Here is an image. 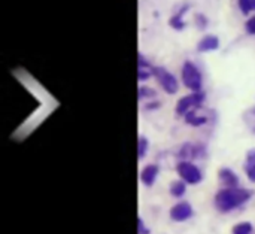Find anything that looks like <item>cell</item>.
<instances>
[{"instance_id":"cell-2","label":"cell","mask_w":255,"mask_h":234,"mask_svg":"<svg viewBox=\"0 0 255 234\" xmlns=\"http://www.w3.org/2000/svg\"><path fill=\"white\" fill-rule=\"evenodd\" d=\"M182 82L191 91H200L203 85V78L197 66L191 61H185L182 66Z\"/></svg>"},{"instance_id":"cell-9","label":"cell","mask_w":255,"mask_h":234,"mask_svg":"<svg viewBox=\"0 0 255 234\" xmlns=\"http://www.w3.org/2000/svg\"><path fill=\"white\" fill-rule=\"evenodd\" d=\"M220 48V39L214 34H208L205 36L199 43H197V49L200 52H209V51H215Z\"/></svg>"},{"instance_id":"cell-13","label":"cell","mask_w":255,"mask_h":234,"mask_svg":"<svg viewBox=\"0 0 255 234\" xmlns=\"http://www.w3.org/2000/svg\"><path fill=\"white\" fill-rule=\"evenodd\" d=\"M185 191H187V182L185 181H173L172 184H170V194L173 196V197H176V199H179V197H182L184 194H185Z\"/></svg>"},{"instance_id":"cell-19","label":"cell","mask_w":255,"mask_h":234,"mask_svg":"<svg viewBox=\"0 0 255 234\" xmlns=\"http://www.w3.org/2000/svg\"><path fill=\"white\" fill-rule=\"evenodd\" d=\"M155 94H157V91L151 87H140L139 88V99L140 100L142 99H152V97H155Z\"/></svg>"},{"instance_id":"cell-17","label":"cell","mask_w":255,"mask_h":234,"mask_svg":"<svg viewBox=\"0 0 255 234\" xmlns=\"http://www.w3.org/2000/svg\"><path fill=\"white\" fill-rule=\"evenodd\" d=\"M244 121H245V124L248 125V128L255 134V108L247 111V112L244 114Z\"/></svg>"},{"instance_id":"cell-21","label":"cell","mask_w":255,"mask_h":234,"mask_svg":"<svg viewBox=\"0 0 255 234\" xmlns=\"http://www.w3.org/2000/svg\"><path fill=\"white\" fill-rule=\"evenodd\" d=\"M137 234H149V230L146 229L142 218H137Z\"/></svg>"},{"instance_id":"cell-1","label":"cell","mask_w":255,"mask_h":234,"mask_svg":"<svg viewBox=\"0 0 255 234\" xmlns=\"http://www.w3.org/2000/svg\"><path fill=\"white\" fill-rule=\"evenodd\" d=\"M251 196H253V193L247 188H241V187L224 188L217 193V196L214 199V206L218 212L227 214V212H232V211L244 206L251 199Z\"/></svg>"},{"instance_id":"cell-20","label":"cell","mask_w":255,"mask_h":234,"mask_svg":"<svg viewBox=\"0 0 255 234\" xmlns=\"http://www.w3.org/2000/svg\"><path fill=\"white\" fill-rule=\"evenodd\" d=\"M245 28H247L248 34H255V15L254 16H251V18L247 21V24H245Z\"/></svg>"},{"instance_id":"cell-10","label":"cell","mask_w":255,"mask_h":234,"mask_svg":"<svg viewBox=\"0 0 255 234\" xmlns=\"http://www.w3.org/2000/svg\"><path fill=\"white\" fill-rule=\"evenodd\" d=\"M188 9H190V6H188V4H184V6L179 9V12H176V13L170 18L169 24H170V27H172V28H175V30H178V31L184 30V27H185L184 15L187 13V10H188Z\"/></svg>"},{"instance_id":"cell-24","label":"cell","mask_w":255,"mask_h":234,"mask_svg":"<svg viewBox=\"0 0 255 234\" xmlns=\"http://www.w3.org/2000/svg\"><path fill=\"white\" fill-rule=\"evenodd\" d=\"M137 57H139V69H149V63L146 61V58L142 55V54H137Z\"/></svg>"},{"instance_id":"cell-7","label":"cell","mask_w":255,"mask_h":234,"mask_svg":"<svg viewBox=\"0 0 255 234\" xmlns=\"http://www.w3.org/2000/svg\"><path fill=\"white\" fill-rule=\"evenodd\" d=\"M218 178L221 181V184L226 187V188H235V187H239V178L238 175L229 169V167H223L220 172H218Z\"/></svg>"},{"instance_id":"cell-25","label":"cell","mask_w":255,"mask_h":234,"mask_svg":"<svg viewBox=\"0 0 255 234\" xmlns=\"http://www.w3.org/2000/svg\"><path fill=\"white\" fill-rule=\"evenodd\" d=\"M158 106H160L158 102H155V103H148V105H146V109H157Z\"/></svg>"},{"instance_id":"cell-14","label":"cell","mask_w":255,"mask_h":234,"mask_svg":"<svg viewBox=\"0 0 255 234\" xmlns=\"http://www.w3.org/2000/svg\"><path fill=\"white\" fill-rule=\"evenodd\" d=\"M200 148L196 146V145H191V143H185L179 152V155L182 158H196V157H200Z\"/></svg>"},{"instance_id":"cell-15","label":"cell","mask_w":255,"mask_h":234,"mask_svg":"<svg viewBox=\"0 0 255 234\" xmlns=\"http://www.w3.org/2000/svg\"><path fill=\"white\" fill-rule=\"evenodd\" d=\"M253 232H254V227L248 221L239 223L232 229V234H253Z\"/></svg>"},{"instance_id":"cell-4","label":"cell","mask_w":255,"mask_h":234,"mask_svg":"<svg viewBox=\"0 0 255 234\" xmlns=\"http://www.w3.org/2000/svg\"><path fill=\"white\" fill-rule=\"evenodd\" d=\"M176 172L181 176V179L185 181L190 185H197V184H200L203 181V175H202L200 169L197 166H194L191 161H181V163H178Z\"/></svg>"},{"instance_id":"cell-6","label":"cell","mask_w":255,"mask_h":234,"mask_svg":"<svg viewBox=\"0 0 255 234\" xmlns=\"http://www.w3.org/2000/svg\"><path fill=\"white\" fill-rule=\"evenodd\" d=\"M169 215H170L172 221L184 223V221H187V220H190L193 217V206L188 202H179L170 209Z\"/></svg>"},{"instance_id":"cell-23","label":"cell","mask_w":255,"mask_h":234,"mask_svg":"<svg viewBox=\"0 0 255 234\" xmlns=\"http://www.w3.org/2000/svg\"><path fill=\"white\" fill-rule=\"evenodd\" d=\"M196 21H199L197 22V25H199V28H205L206 25H208V19H206V16L205 15H202V13H199L197 16H196Z\"/></svg>"},{"instance_id":"cell-16","label":"cell","mask_w":255,"mask_h":234,"mask_svg":"<svg viewBox=\"0 0 255 234\" xmlns=\"http://www.w3.org/2000/svg\"><path fill=\"white\" fill-rule=\"evenodd\" d=\"M238 4L244 15H248L255 10V0H238Z\"/></svg>"},{"instance_id":"cell-12","label":"cell","mask_w":255,"mask_h":234,"mask_svg":"<svg viewBox=\"0 0 255 234\" xmlns=\"http://www.w3.org/2000/svg\"><path fill=\"white\" fill-rule=\"evenodd\" d=\"M206 117H203V115H197V109H194V111H190L187 115H185V122L187 124H190V125H193V127H200V125H203V124H206Z\"/></svg>"},{"instance_id":"cell-3","label":"cell","mask_w":255,"mask_h":234,"mask_svg":"<svg viewBox=\"0 0 255 234\" xmlns=\"http://www.w3.org/2000/svg\"><path fill=\"white\" fill-rule=\"evenodd\" d=\"M205 102V93L202 91H194L193 94H188L182 99L178 100L176 103V115L179 117H185L190 111H194V109H199L202 106V103Z\"/></svg>"},{"instance_id":"cell-18","label":"cell","mask_w":255,"mask_h":234,"mask_svg":"<svg viewBox=\"0 0 255 234\" xmlns=\"http://www.w3.org/2000/svg\"><path fill=\"white\" fill-rule=\"evenodd\" d=\"M148 139L146 137H143V136H140L139 137V142H137V158L139 160H142L145 155H146V152H148Z\"/></svg>"},{"instance_id":"cell-5","label":"cell","mask_w":255,"mask_h":234,"mask_svg":"<svg viewBox=\"0 0 255 234\" xmlns=\"http://www.w3.org/2000/svg\"><path fill=\"white\" fill-rule=\"evenodd\" d=\"M152 75L155 76V79L158 81V84L163 87V90L167 94H176L179 90V84L178 79L164 67H152Z\"/></svg>"},{"instance_id":"cell-11","label":"cell","mask_w":255,"mask_h":234,"mask_svg":"<svg viewBox=\"0 0 255 234\" xmlns=\"http://www.w3.org/2000/svg\"><path fill=\"white\" fill-rule=\"evenodd\" d=\"M245 173L248 176V179L255 184V148L250 149L247 152V158H245Z\"/></svg>"},{"instance_id":"cell-22","label":"cell","mask_w":255,"mask_h":234,"mask_svg":"<svg viewBox=\"0 0 255 234\" xmlns=\"http://www.w3.org/2000/svg\"><path fill=\"white\" fill-rule=\"evenodd\" d=\"M149 76H151V73H149L148 69H139V70H137V78H139L140 82H142V81H146Z\"/></svg>"},{"instance_id":"cell-8","label":"cell","mask_w":255,"mask_h":234,"mask_svg":"<svg viewBox=\"0 0 255 234\" xmlns=\"http://www.w3.org/2000/svg\"><path fill=\"white\" fill-rule=\"evenodd\" d=\"M158 166L157 164H148L142 172H140V181L145 187H152L157 181L158 176Z\"/></svg>"}]
</instances>
